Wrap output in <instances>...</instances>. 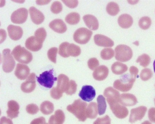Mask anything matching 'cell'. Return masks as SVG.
<instances>
[{"label": "cell", "instance_id": "603a6c76", "mask_svg": "<svg viewBox=\"0 0 155 124\" xmlns=\"http://www.w3.org/2000/svg\"><path fill=\"white\" fill-rule=\"evenodd\" d=\"M43 44L38 42L35 36H32L26 40L25 46L28 50L32 52H37L42 47Z\"/></svg>", "mask_w": 155, "mask_h": 124}, {"label": "cell", "instance_id": "bcb514c9", "mask_svg": "<svg viewBox=\"0 0 155 124\" xmlns=\"http://www.w3.org/2000/svg\"><path fill=\"white\" fill-rule=\"evenodd\" d=\"M62 1L67 6L71 8H75L78 4V1Z\"/></svg>", "mask_w": 155, "mask_h": 124}, {"label": "cell", "instance_id": "681fc988", "mask_svg": "<svg viewBox=\"0 0 155 124\" xmlns=\"http://www.w3.org/2000/svg\"><path fill=\"white\" fill-rule=\"evenodd\" d=\"M129 71L131 75L136 78L138 73V69L135 66H131L130 68Z\"/></svg>", "mask_w": 155, "mask_h": 124}, {"label": "cell", "instance_id": "30bf717a", "mask_svg": "<svg viewBox=\"0 0 155 124\" xmlns=\"http://www.w3.org/2000/svg\"><path fill=\"white\" fill-rule=\"evenodd\" d=\"M109 105L113 114L118 119H124L129 114L128 109L124 106L119 104V102L111 103Z\"/></svg>", "mask_w": 155, "mask_h": 124}, {"label": "cell", "instance_id": "b9f144b4", "mask_svg": "<svg viewBox=\"0 0 155 124\" xmlns=\"http://www.w3.org/2000/svg\"><path fill=\"white\" fill-rule=\"evenodd\" d=\"M77 85L74 81L70 80L69 87L66 93L68 95H72L75 94L77 90Z\"/></svg>", "mask_w": 155, "mask_h": 124}, {"label": "cell", "instance_id": "f35d334b", "mask_svg": "<svg viewBox=\"0 0 155 124\" xmlns=\"http://www.w3.org/2000/svg\"><path fill=\"white\" fill-rule=\"evenodd\" d=\"M58 52V49L56 47L51 48L48 52V56L49 59L54 63L56 62V56Z\"/></svg>", "mask_w": 155, "mask_h": 124}, {"label": "cell", "instance_id": "5bb4252c", "mask_svg": "<svg viewBox=\"0 0 155 124\" xmlns=\"http://www.w3.org/2000/svg\"><path fill=\"white\" fill-rule=\"evenodd\" d=\"M104 95L107 98L109 104L120 102V92L113 87H109L106 89L104 91Z\"/></svg>", "mask_w": 155, "mask_h": 124}, {"label": "cell", "instance_id": "f5cc1de1", "mask_svg": "<svg viewBox=\"0 0 155 124\" xmlns=\"http://www.w3.org/2000/svg\"><path fill=\"white\" fill-rule=\"evenodd\" d=\"M153 69H154V71L155 72V60L154 61V62H153Z\"/></svg>", "mask_w": 155, "mask_h": 124}, {"label": "cell", "instance_id": "8992f818", "mask_svg": "<svg viewBox=\"0 0 155 124\" xmlns=\"http://www.w3.org/2000/svg\"><path fill=\"white\" fill-rule=\"evenodd\" d=\"M53 69L49 71H45L40 74L39 77H36L37 82L41 86L44 87L51 89L54 84V82L58 80L57 77L53 75Z\"/></svg>", "mask_w": 155, "mask_h": 124}, {"label": "cell", "instance_id": "c3c4849f", "mask_svg": "<svg viewBox=\"0 0 155 124\" xmlns=\"http://www.w3.org/2000/svg\"><path fill=\"white\" fill-rule=\"evenodd\" d=\"M148 115L150 120L155 123V108L150 109L148 111Z\"/></svg>", "mask_w": 155, "mask_h": 124}, {"label": "cell", "instance_id": "f907efd6", "mask_svg": "<svg viewBox=\"0 0 155 124\" xmlns=\"http://www.w3.org/2000/svg\"><path fill=\"white\" fill-rule=\"evenodd\" d=\"M0 124H13V123L11 119L5 116H3L1 118Z\"/></svg>", "mask_w": 155, "mask_h": 124}, {"label": "cell", "instance_id": "ee69618b", "mask_svg": "<svg viewBox=\"0 0 155 124\" xmlns=\"http://www.w3.org/2000/svg\"><path fill=\"white\" fill-rule=\"evenodd\" d=\"M39 108L38 106L36 104H31L27 106L26 110L29 114L34 115L36 114L39 111Z\"/></svg>", "mask_w": 155, "mask_h": 124}, {"label": "cell", "instance_id": "9a60e30c", "mask_svg": "<svg viewBox=\"0 0 155 124\" xmlns=\"http://www.w3.org/2000/svg\"><path fill=\"white\" fill-rule=\"evenodd\" d=\"M94 41L97 45L103 47H112L114 42L109 37L102 34H96L94 36Z\"/></svg>", "mask_w": 155, "mask_h": 124}, {"label": "cell", "instance_id": "277c9868", "mask_svg": "<svg viewBox=\"0 0 155 124\" xmlns=\"http://www.w3.org/2000/svg\"><path fill=\"white\" fill-rule=\"evenodd\" d=\"M11 54L16 61L21 63L29 64L33 59L32 53L20 45L16 46L13 49Z\"/></svg>", "mask_w": 155, "mask_h": 124}, {"label": "cell", "instance_id": "ab89813d", "mask_svg": "<svg viewBox=\"0 0 155 124\" xmlns=\"http://www.w3.org/2000/svg\"><path fill=\"white\" fill-rule=\"evenodd\" d=\"M69 43L68 42H64L62 43L59 46V54L60 56L64 58H68V55L67 52V49Z\"/></svg>", "mask_w": 155, "mask_h": 124}, {"label": "cell", "instance_id": "ffe728a7", "mask_svg": "<svg viewBox=\"0 0 155 124\" xmlns=\"http://www.w3.org/2000/svg\"><path fill=\"white\" fill-rule=\"evenodd\" d=\"M8 35L10 38L13 40L20 39L23 36V29L20 27L10 25L7 28Z\"/></svg>", "mask_w": 155, "mask_h": 124}, {"label": "cell", "instance_id": "3957f363", "mask_svg": "<svg viewBox=\"0 0 155 124\" xmlns=\"http://www.w3.org/2000/svg\"><path fill=\"white\" fill-rule=\"evenodd\" d=\"M136 79L131 74L124 75L121 76L120 79L116 80L114 82L113 86L115 89L120 92H127L132 89Z\"/></svg>", "mask_w": 155, "mask_h": 124}, {"label": "cell", "instance_id": "ba28073f", "mask_svg": "<svg viewBox=\"0 0 155 124\" xmlns=\"http://www.w3.org/2000/svg\"><path fill=\"white\" fill-rule=\"evenodd\" d=\"M92 34V31L87 28H79L74 33V39L79 44H86L90 40Z\"/></svg>", "mask_w": 155, "mask_h": 124}, {"label": "cell", "instance_id": "7c38bea8", "mask_svg": "<svg viewBox=\"0 0 155 124\" xmlns=\"http://www.w3.org/2000/svg\"><path fill=\"white\" fill-rule=\"evenodd\" d=\"M96 92L94 89L91 86L85 85L83 86L79 93V96L83 101L90 102L94 98Z\"/></svg>", "mask_w": 155, "mask_h": 124}, {"label": "cell", "instance_id": "7402d4cb", "mask_svg": "<svg viewBox=\"0 0 155 124\" xmlns=\"http://www.w3.org/2000/svg\"><path fill=\"white\" fill-rule=\"evenodd\" d=\"M7 116L11 119L17 117L19 113V106L16 101L12 100L8 103Z\"/></svg>", "mask_w": 155, "mask_h": 124}, {"label": "cell", "instance_id": "f6af8a7d", "mask_svg": "<svg viewBox=\"0 0 155 124\" xmlns=\"http://www.w3.org/2000/svg\"><path fill=\"white\" fill-rule=\"evenodd\" d=\"M111 119L108 116L99 118L94 122L93 124H111Z\"/></svg>", "mask_w": 155, "mask_h": 124}, {"label": "cell", "instance_id": "cb8c5ba5", "mask_svg": "<svg viewBox=\"0 0 155 124\" xmlns=\"http://www.w3.org/2000/svg\"><path fill=\"white\" fill-rule=\"evenodd\" d=\"M83 19L86 26L90 29L95 31L99 28V22L95 16L91 15H86L83 16Z\"/></svg>", "mask_w": 155, "mask_h": 124}, {"label": "cell", "instance_id": "4316f807", "mask_svg": "<svg viewBox=\"0 0 155 124\" xmlns=\"http://www.w3.org/2000/svg\"><path fill=\"white\" fill-rule=\"evenodd\" d=\"M111 69L112 71L114 74L121 75L127 71L128 67L125 64L116 62L112 65Z\"/></svg>", "mask_w": 155, "mask_h": 124}, {"label": "cell", "instance_id": "5b68a950", "mask_svg": "<svg viewBox=\"0 0 155 124\" xmlns=\"http://www.w3.org/2000/svg\"><path fill=\"white\" fill-rule=\"evenodd\" d=\"M115 58L122 62H127L132 57L133 52L130 47L125 45H120L116 47Z\"/></svg>", "mask_w": 155, "mask_h": 124}, {"label": "cell", "instance_id": "74e56055", "mask_svg": "<svg viewBox=\"0 0 155 124\" xmlns=\"http://www.w3.org/2000/svg\"><path fill=\"white\" fill-rule=\"evenodd\" d=\"M153 73L151 70L148 68L144 69L141 71L140 77L141 80L146 81L151 78Z\"/></svg>", "mask_w": 155, "mask_h": 124}, {"label": "cell", "instance_id": "4dcf8cb0", "mask_svg": "<svg viewBox=\"0 0 155 124\" xmlns=\"http://www.w3.org/2000/svg\"><path fill=\"white\" fill-rule=\"evenodd\" d=\"M80 16L79 14L77 12H71L68 14L65 18L67 23L71 25H75L79 22Z\"/></svg>", "mask_w": 155, "mask_h": 124}, {"label": "cell", "instance_id": "9c48e42d", "mask_svg": "<svg viewBox=\"0 0 155 124\" xmlns=\"http://www.w3.org/2000/svg\"><path fill=\"white\" fill-rule=\"evenodd\" d=\"M28 11L26 8H21L14 11L11 15V19L13 23L21 24L28 18Z\"/></svg>", "mask_w": 155, "mask_h": 124}, {"label": "cell", "instance_id": "44dd1931", "mask_svg": "<svg viewBox=\"0 0 155 124\" xmlns=\"http://www.w3.org/2000/svg\"><path fill=\"white\" fill-rule=\"evenodd\" d=\"M109 69L104 65H101L95 70L93 73L94 78L98 81L105 80L108 77Z\"/></svg>", "mask_w": 155, "mask_h": 124}, {"label": "cell", "instance_id": "816d5d0a", "mask_svg": "<svg viewBox=\"0 0 155 124\" xmlns=\"http://www.w3.org/2000/svg\"><path fill=\"white\" fill-rule=\"evenodd\" d=\"M141 124H152L150 122L148 121H146L145 122H142Z\"/></svg>", "mask_w": 155, "mask_h": 124}, {"label": "cell", "instance_id": "8fae6325", "mask_svg": "<svg viewBox=\"0 0 155 124\" xmlns=\"http://www.w3.org/2000/svg\"><path fill=\"white\" fill-rule=\"evenodd\" d=\"M147 110V107L143 106L132 109L130 116L129 122L133 123L137 121L141 120L145 116Z\"/></svg>", "mask_w": 155, "mask_h": 124}, {"label": "cell", "instance_id": "f546056e", "mask_svg": "<svg viewBox=\"0 0 155 124\" xmlns=\"http://www.w3.org/2000/svg\"><path fill=\"white\" fill-rule=\"evenodd\" d=\"M98 103V112L100 116L105 113L107 109L105 98L102 95H99L97 98Z\"/></svg>", "mask_w": 155, "mask_h": 124}, {"label": "cell", "instance_id": "6da1fadb", "mask_svg": "<svg viewBox=\"0 0 155 124\" xmlns=\"http://www.w3.org/2000/svg\"><path fill=\"white\" fill-rule=\"evenodd\" d=\"M70 81L68 76L61 74L58 76L57 85L54 87L50 92L51 96L55 99H60L64 92L66 93L69 87Z\"/></svg>", "mask_w": 155, "mask_h": 124}, {"label": "cell", "instance_id": "836d02e7", "mask_svg": "<svg viewBox=\"0 0 155 124\" xmlns=\"http://www.w3.org/2000/svg\"><path fill=\"white\" fill-rule=\"evenodd\" d=\"M36 39L37 41L43 44L47 37V32L44 28H39L36 31L34 34Z\"/></svg>", "mask_w": 155, "mask_h": 124}, {"label": "cell", "instance_id": "d6986e66", "mask_svg": "<svg viewBox=\"0 0 155 124\" xmlns=\"http://www.w3.org/2000/svg\"><path fill=\"white\" fill-rule=\"evenodd\" d=\"M30 69L27 65L18 64L15 72V75L21 80H24L28 77L30 73Z\"/></svg>", "mask_w": 155, "mask_h": 124}, {"label": "cell", "instance_id": "db71d44e", "mask_svg": "<svg viewBox=\"0 0 155 124\" xmlns=\"http://www.w3.org/2000/svg\"><path fill=\"white\" fill-rule=\"evenodd\" d=\"M154 102H155V99H154Z\"/></svg>", "mask_w": 155, "mask_h": 124}, {"label": "cell", "instance_id": "ac0fdd59", "mask_svg": "<svg viewBox=\"0 0 155 124\" xmlns=\"http://www.w3.org/2000/svg\"><path fill=\"white\" fill-rule=\"evenodd\" d=\"M49 27L55 32L62 34L67 30L66 25L62 19H56L50 22Z\"/></svg>", "mask_w": 155, "mask_h": 124}, {"label": "cell", "instance_id": "d4e9b609", "mask_svg": "<svg viewBox=\"0 0 155 124\" xmlns=\"http://www.w3.org/2000/svg\"><path fill=\"white\" fill-rule=\"evenodd\" d=\"M65 120V116L61 110H57L54 115H52L49 119V124H63Z\"/></svg>", "mask_w": 155, "mask_h": 124}, {"label": "cell", "instance_id": "2e32d148", "mask_svg": "<svg viewBox=\"0 0 155 124\" xmlns=\"http://www.w3.org/2000/svg\"><path fill=\"white\" fill-rule=\"evenodd\" d=\"M120 104L125 106H133L137 103V99L135 96L129 93H123L120 95Z\"/></svg>", "mask_w": 155, "mask_h": 124}, {"label": "cell", "instance_id": "7dc6e473", "mask_svg": "<svg viewBox=\"0 0 155 124\" xmlns=\"http://www.w3.org/2000/svg\"><path fill=\"white\" fill-rule=\"evenodd\" d=\"M30 124H48L46 122L45 118L41 117L35 119L31 122Z\"/></svg>", "mask_w": 155, "mask_h": 124}, {"label": "cell", "instance_id": "e0dca14e", "mask_svg": "<svg viewBox=\"0 0 155 124\" xmlns=\"http://www.w3.org/2000/svg\"><path fill=\"white\" fill-rule=\"evenodd\" d=\"M29 12L31 20L35 24L39 25L44 22L45 18L44 14L35 7H31L29 9Z\"/></svg>", "mask_w": 155, "mask_h": 124}, {"label": "cell", "instance_id": "83f0119b", "mask_svg": "<svg viewBox=\"0 0 155 124\" xmlns=\"http://www.w3.org/2000/svg\"><path fill=\"white\" fill-rule=\"evenodd\" d=\"M98 115L97 106L95 102H92L89 103L86 109V116L88 118L94 119Z\"/></svg>", "mask_w": 155, "mask_h": 124}, {"label": "cell", "instance_id": "11a10c76", "mask_svg": "<svg viewBox=\"0 0 155 124\" xmlns=\"http://www.w3.org/2000/svg\"></svg>", "mask_w": 155, "mask_h": 124}, {"label": "cell", "instance_id": "60d3db41", "mask_svg": "<svg viewBox=\"0 0 155 124\" xmlns=\"http://www.w3.org/2000/svg\"><path fill=\"white\" fill-rule=\"evenodd\" d=\"M62 5L59 1H56L52 4L51 7V10L54 14H58L62 11Z\"/></svg>", "mask_w": 155, "mask_h": 124}, {"label": "cell", "instance_id": "484cf974", "mask_svg": "<svg viewBox=\"0 0 155 124\" xmlns=\"http://www.w3.org/2000/svg\"><path fill=\"white\" fill-rule=\"evenodd\" d=\"M118 23L120 27L127 29L132 26L133 23V19L130 15L124 14L119 16Z\"/></svg>", "mask_w": 155, "mask_h": 124}, {"label": "cell", "instance_id": "f1b7e54d", "mask_svg": "<svg viewBox=\"0 0 155 124\" xmlns=\"http://www.w3.org/2000/svg\"><path fill=\"white\" fill-rule=\"evenodd\" d=\"M40 109L43 114L50 115L53 112L54 110V106L53 103L50 101H45L41 103Z\"/></svg>", "mask_w": 155, "mask_h": 124}, {"label": "cell", "instance_id": "7a4b0ae2", "mask_svg": "<svg viewBox=\"0 0 155 124\" xmlns=\"http://www.w3.org/2000/svg\"><path fill=\"white\" fill-rule=\"evenodd\" d=\"M87 105V103L78 99L74 101L71 105H68L67 109L74 114L79 120L84 122L87 118L86 116Z\"/></svg>", "mask_w": 155, "mask_h": 124}, {"label": "cell", "instance_id": "e575fe53", "mask_svg": "<svg viewBox=\"0 0 155 124\" xmlns=\"http://www.w3.org/2000/svg\"><path fill=\"white\" fill-rule=\"evenodd\" d=\"M136 62L144 68L148 66L150 62V58L148 55L144 54L138 57Z\"/></svg>", "mask_w": 155, "mask_h": 124}, {"label": "cell", "instance_id": "1f68e13d", "mask_svg": "<svg viewBox=\"0 0 155 124\" xmlns=\"http://www.w3.org/2000/svg\"><path fill=\"white\" fill-rule=\"evenodd\" d=\"M67 52L69 56L77 57L81 54V50L79 46L74 44H69L67 49Z\"/></svg>", "mask_w": 155, "mask_h": 124}, {"label": "cell", "instance_id": "4fadbf2b", "mask_svg": "<svg viewBox=\"0 0 155 124\" xmlns=\"http://www.w3.org/2000/svg\"><path fill=\"white\" fill-rule=\"evenodd\" d=\"M36 87L35 74L32 73L30 75L26 81L23 82L21 89L25 93H30L35 89Z\"/></svg>", "mask_w": 155, "mask_h": 124}, {"label": "cell", "instance_id": "d590c367", "mask_svg": "<svg viewBox=\"0 0 155 124\" xmlns=\"http://www.w3.org/2000/svg\"><path fill=\"white\" fill-rule=\"evenodd\" d=\"M151 20L148 16H144L140 19L139 26L143 30H147L150 28L151 25Z\"/></svg>", "mask_w": 155, "mask_h": 124}, {"label": "cell", "instance_id": "7bdbcfd3", "mask_svg": "<svg viewBox=\"0 0 155 124\" xmlns=\"http://www.w3.org/2000/svg\"><path fill=\"white\" fill-rule=\"evenodd\" d=\"M87 65L90 69L94 71L99 66V61L96 58H91L88 61Z\"/></svg>", "mask_w": 155, "mask_h": 124}, {"label": "cell", "instance_id": "52a82bcc", "mask_svg": "<svg viewBox=\"0 0 155 124\" xmlns=\"http://www.w3.org/2000/svg\"><path fill=\"white\" fill-rule=\"evenodd\" d=\"M2 69L6 73L11 72L15 65V62L12 54L10 50L5 49L3 51L2 54Z\"/></svg>", "mask_w": 155, "mask_h": 124}, {"label": "cell", "instance_id": "d6a6232c", "mask_svg": "<svg viewBox=\"0 0 155 124\" xmlns=\"http://www.w3.org/2000/svg\"><path fill=\"white\" fill-rule=\"evenodd\" d=\"M106 10L107 13L110 15L116 16L120 12V7L118 4L116 3L110 2L107 5Z\"/></svg>", "mask_w": 155, "mask_h": 124}, {"label": "cell", "instance_id": "8d00e7d4", "mask_svg": "<svg viewBox=\"0 0 155 124\" xmlns=\"http://www.w3.org/2000/svg\"><path fill=\"white\" fill-rule=\"evenodd\" d=\"M114 52L113 49L105 48L101 52V56L103 59L108 60L114 57Z\"/></svg>", "mask_w": 155, "mask_h": 124}]
</instances>
